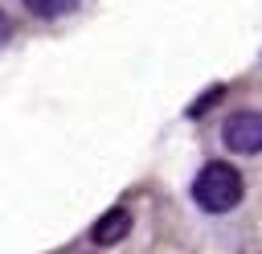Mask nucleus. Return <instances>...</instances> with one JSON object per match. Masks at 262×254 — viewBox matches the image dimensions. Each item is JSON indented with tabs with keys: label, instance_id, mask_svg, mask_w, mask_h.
Masks as SVG:
<instances>
[{
	"label": "nucleus",
	"instance_id": "7ed1b4c3",
	"mask_svg": "<svg viewBox=\"0 0 262 254\" xmlns=\"http://www.w3.org/2000/svg\"><path fill=\"white\" fill-rule=\"evenodd\" d=\"M127 229H131V213H127V209H111V213H102V217L94 221L90 238H94L98 246H115V242L127 238Z\"/></svg>",
	"mask_w": 262,
	"mask_h": 254
},
{
	"label": "nucleus",
	"instance_id": "f257e3e1",
	"mask_svg": "<svg viewBox=\"0 0 262 254\" xmlns=\"http://www.w3.org/2000/svg\"><path fill=\"white\" fill-rule=\"evenodd\" d=\"M192 197H196L201 209L225 213V209H233L242 201V172L229 168V164H221V160H213V164L201 168V176L192 184Z\"/></svg>",
	"mask_w": 262,
	"mask_h": 254
},
{
	"label": "nucleus",
	"instance_id": "39448f33",
	"mask_svg": "<svg viewBox=\"0 0 262 254\" xmlns=\"http://www.w3.org/2000/svg\"><path fill=\"white\" fill-rule=\"evenodd\" d=\"M8 37H12V20H8V16H4V12H0V45H4V41H8Z\"/></svg>",
	"mask_w": 262,
	"mask_h": 254
},
{
	"label": "nucleus",
	"instance_id": "20e7f679",
	"mask_svg": "<svg viewBox=\"0 0 262 254\" xmlns=\"http://www.w3.org/2000/svg\"><path fill=\"white\" fill-rule=\"evenodd\" d=\"M25 8L37 16H61L66 8H74V0H25Z\"/></svg>",
	"mask_w": 262,
	"mask_h": 254
},
{
	"label": "nucleus",
	"instance_id": "f03ea898",
	"mask_svg": "<svg viewBox=\"0 0 262 254\" xmlns=\"http://www.w3.org/2000/svg\"><path fill=\"white\" fill-rule=\"evenodd\" d=\"M225 147L229 152H242V156H254L262 152V115L258 111H237L225 119Z\"/></svg>",
	"mask_w": 262,
	"mask_h": 254
}]
</instances>
